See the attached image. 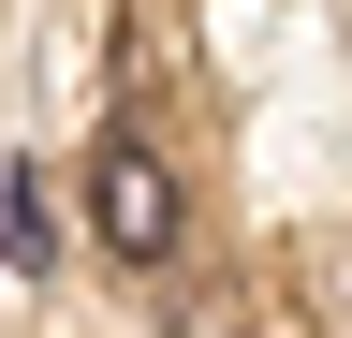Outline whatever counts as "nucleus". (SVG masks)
Here are the masks:
<instances>
[{"label": "nucleus", "instance_id": "1", "mask_svg": "<svg viewBox=\"0 0 352 338\" xmlns=\"http://www.w3.org/2000/svg\"><path fill=\"white\" fill-rule=\"evenodd\" d=\"M88 235L118 250V265H162L176 235H191V206H176V162L147 133H103L88 147Z\"/></svg>", "mask_w": 352, "mask_h": 338}]
</instances>
